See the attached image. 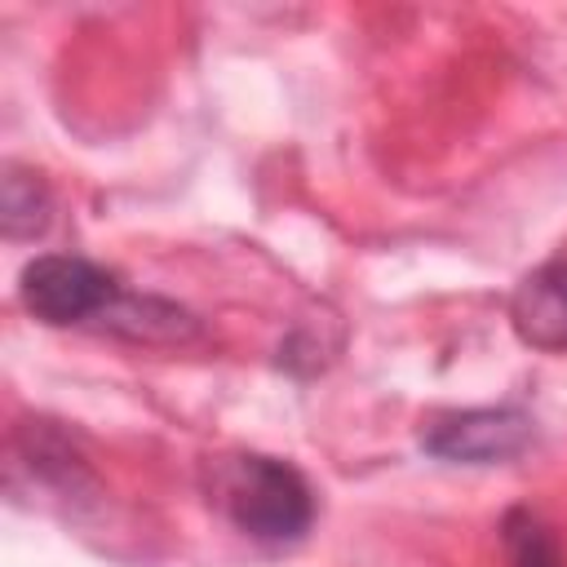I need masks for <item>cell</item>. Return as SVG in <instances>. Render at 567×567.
I'll return each mask as SVG.
<instances>
[{
    "instance_id": "obj_4",
    "label": "cell",
    "mask_w": 567,
    "mask_h": 567,
    "mask_svg": "<svg viewBox=\"0 0 567 567\" xmlns=\"http://www.w3.org/2000/svg\"><path fill=\"white\" fill-rule=\"evenodd\" d=\"M509 323L532 350H567V257L532 270L509 297Z\"/></svg>"
},
{
    "instance_id": "obj_7",
    "label": "cell",
    "mask_w": 567,
    "mask_h": 567,
    "mask_svg": "<svg viewBox=\"0 0 567 567\" xmlns=\"http://www.w3.org/2000/svg\"><path fill=\"white\" fill-rule=\"evenodd\" d=\"M501 545L509 567H563V545L554 527L532 509H509L501 523Z\"/></svg>"
},
{
    "instance_id": "obj_5",
    "label": "cell",
    "mask_w": 567,
    "mask_h": 567,
    "mask_svg": "<svg viewBox=\"0 0 567 567\" xmlns=\"http://www.w3.org/2000/svg\"><path fill=\"white\" fill-rule=\"evenodd\" d=\"M97 323L128 337V341H186V337H195V319L182 306L159 301V297H133V292H120Z\"/></svg>"
},
{
    "instance_id": "obj_1",
    "label": "cell",
    "mask_w": 567,
    "mask_h": 567,
    "mask_svg": "<svg viewBox=\"0 0 567 567\" xmlns=\"http://www.w3.org/2000/svg\"><path fill=\"white\" fill-rule=\"evenodd\" d=\"M217 505L226 509V518L266 545H288L297 536L310 532L315 523V492L301 478V470H292L279 456H230L217 465L213 478Z\"/></svg>"
},
{
    "instance_id": "obj_3",
    "label": "cell",
    "mask_w": 567,
    "mask_h": 567,
    "mask_svg": "<svg viewBox=\"0 0 567 567\" xmlns=\"http://www.w3.org/2000/svg\"><path fill=\"white\" fill-rule=\"evenodd\" d=\"M536 421L523 408H465L443 412L421 430V447L452 465H501L532 447Z\"/></svg>"
},
{
    "instance_id": "obj_2",
    "label": "cell",
    "mask_w": 567,
    "mask_h": 567,
    "mask_svg": "<svg viewBox=\"0 0 567 567\" xmlns=\"http://www.w3.org/2000/svg\"><path fill=\"white\" fill-rule=\"evenodd\" d=\"M120 292L124 288L115 284L111 270H102L84 257H71V252H44V257L27 261V270H22V306L40 323H53V328L97 323Z\"/></svg>"
},
{
    "instance_id": "obj_6",
    "label": "cell",
    "mask_w": 567,
    "mask_h": 567,
    "mask_svg": "<svg viewBox=\"0 0 567 567\" xmlns=\"http://www.w3.org/2000/svg\"><path fill=\"white\" fill-rule=\"evenodd\" d=\"M49 213H53L49 186H44L35 173L9 164L4 177H0V226H4V239L18 244V239H35V235H44Z\"/></svg>"
}]
</instances>
